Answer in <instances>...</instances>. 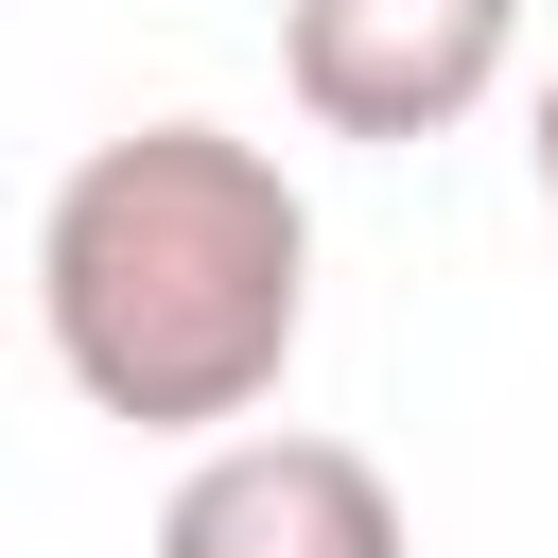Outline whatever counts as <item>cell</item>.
I'll return each mask as SVG.
<instances>
[{
	"instance_id": "cell-4",
	"label": "cell",
	"mask_w": 558,
	"mask_h": 558,
	"mask_svg": "<svg viewBox=\"0 0 558 558\" xmlns=\"http://www.w3.org/2000/svg\"><path fill=\"white\" fill-rule=\"evenodd\" d=\"M523 157H541V209H558V70H541V105H523Z\"/></svg>"
},
{
	"instance_id": "cell-2",
	"label": "cell",
	"mask_w": 558,
	"mask_h": 558,
	"mask_svg": "<svg viewBox=\"0 0 558 558\" xmlns=\"http://www.w3.org/2000/svg\"><path fill=\"white\" fill-rule=\"evenodd\" d=\"M523 70V0H279V87L331 140H453Z\"/></svg>"
},
{
	"instance_id": "cell-3",
	"label": "cell",
	"mask_w": 558,
	"mask_h": 558,
	"mask_svg": "<svg viewBox=\"0 0 558 558\" xmlns=\"http://www.w3.org/2000/svg\"><path fill=\"white\" fill-rule=\"evenodd\" d=\"M157 558H418V523H401L384 453H349V436H244L227 418L174 471Z\"/></svg>"
},
{
	"instance_id": "cell-1",
	"label": "cell",
	"mask_w": 558,
	"mask_h": 558,
	"mask_svg": "<svg viewBox=\"0 0 558 558\" xmlns=\"http://www.w3.org/2000/svg\"><path fill=\"white\" fill-rule=\"evenodd\" d=\"M35 331L87 418L227 436L314 331V209L244 122H122L35 209Z\"/></svg>"
}]
</instances>
